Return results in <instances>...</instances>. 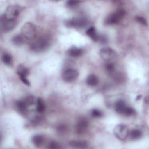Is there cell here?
I'll use <instances>...</instances> for the list:
<instances>
[{
	"label": "cell",
	"instance_id": "1",
	"mask_svg": "<svg viewBox=\"0 0 149 149\" xmlns=\"http://www.w3.org/2000/svg\"><path fill=\"white\" fill-rule=\"evenodd\" d=\"M21 34L27 41L32 40L36 36V27L32 23L27 22L22 27Z\"/></svg>",
	"mask_w": 149,
	"mask_h": 149
},
{
	"label": "cell",
	"instance_id": "2",
	"mask_svg": "<svg viewBox=\"0 0 149 149\" xmlns=\"http://www.w3.org/2000/svg\"><path fill=\"white\" fill-rule=\"evenodd\" d=\"M115 111L120 114L125 116H132L135 113V110L132 107L128 106L126 102L122 100H119L116 102L115 105Z\"/></svg>",
	"mask_w": 149,
	"mask_h": 149
},
{
	"label": "cell",
	"instance_id": "3",
	"mask_svg": "<svg viewBox=\"0 0 149 149\" xmlns=\"http://www.w3.org/2000/svg\"><path fill=\"white\" fill-rule=\"evenodd\" d=\"M23 10V7L18 5H12L7 7L2 16L9 20H16Z\"/></svg>",
	"mask_w": 149,
	"mask_h": 149
},
{
	"label": "cell",
	"instance_id": "4",
	"mask_svg": "<svg viewBox=\"0 0 149 149\" xmlns=\"http://www.w3.org/2000/svg\"><path fill=\"white\" fill-rule=\"evenodd\" d=\"M50 42L47 37H41L35 41L30 46L32 51L36 52H40L45 51L49 46Z\"/></svg>",
	"mask_w": 149,
	"mask_h": 149
},
{
	"label": "cell",
	"instance_id": "5",
	"mask_svg": "<svg viewBox=\"0 0 149 149\" xmlns=\"http://www.w3.org/2000/svg\"><path fill=\"white\" fill-rule=\"evenodd\" d=\"M125 15L126 12L123 9H118L108 16L105 19V23L109 25L117 24L122 20Z\"/></svg>",
	"mask_w": 149,
	"mask_h": 149
},
{
	"label": "cell",
	"instance_id": "6",
	"mask_svg": "<svg viewBox=\"0 0 149 149\" xmlns=\"http://www.w3.org/2000/svg\"><path fill=\"white\" fill-rule=\"evenodd\" d=\"M113 134L119 140H124L129 136V131L125 125L119 124L115 127L113 129Z\"/></svg>",
	"mask_w": 149,
	"mask_h": 149
},
{
	"label": "cell",
	"instance_id": "7",
	"mask_svg": "<svg viewBox=\"0 0 149 149\" xmlns=\"http://www.w3.org/2000/svg\"><path fill=\"white\" fill-rule=\"evenodd\" d=\"M1 29L4 33H8L12 30L16 26V20H9L4 17L2 15L1 17Z\"/></svg>",
	"mask_w": 149,
	"mask_h": 149
},
{
	"label": "cell",
	"instance_id": "8",
	"mask_svg": "<svg viewBox=\"0 0 149 149\" xmlns=\"http://www.w3.org/2000/svg\"><path fill=\"white\" fill-rule=\"evenodd\" d=\"M100 55L102 59L107 62H111L115 59L116 54L113 49L109 47L102 48L100 51Z\"/></svg>",
	"mask_w": 149,
	"mask_h": 149
},
{
	"label": "cell",
	"instance_id": "9",
	"mask_svg": "<svg viewBox=\"0 0 149 149\" xmlns=\"http://www.w3.org/2000/svg\"><path fill=\"white\" fill-rule=\"evenodd\" d=\"M79 76L78 72L74 69L69 68L65 70L62 75L63 81L67 83H70L75 80Z\"/></svg>",
	"mask_w": 149,
	"mask_h": 149
},
{
	"label": "cell",
	"instance_id": "10",
	"mask_svg": "<svg viewBox=\"0 0 149 149\" xmlns=\"http://www.w3.org/2000/svg\"><path fill=\"white\" fill-rule=\"evenodd\" d=\"M69 26L73 27H85L87 24V20L84 18H74L69 20L66 23Z\"/></svg>",
	"mask_w": 149,
	"mask_h": 149
},
{
	"label": "cell",
	"instance_id": "11",
	"mask_svg": "<svg viewBox=\"0 0 149 149\" xmlns=\"http://www.w3.org/2000/svg\"><path fill=\"white\" fill-rule=\"evenodd\" d=\"M87 127H88V122L84 118L80 119L77 121L75 126L76 131L79 134H82L84 133V132L86 131V130L87 129Z\"/></svg>",
	"mask_w": 149,
	"mask_h": 149
},
{
	"label": "cell",
	"instance_id": "12",
	"mask_svg": "<svg viewBox=\"0 0 149 149\" xmlns=\"http://www.w3.org/2000/svg\"><path fill=\"white\" fill-rule=\"evenodd\" d=\"M16 108L19 112L24 115L27 113L28 106L24 100H19L16 102Z\"/></svg>",
	"mask_w": 149,
	"mask_h": 149
},
{
	"label": "cell",
	"instance_id": "13",
	"mask_svg": "<svg viewBox=\"0 0 149 149\" xmlns=\"http://www.w3.org/2000/svg\"><path fill=\"white\" fill-rule=\"evenodd\" d=\"M83 49L80 48L76 47H72L68 51V54L73 58H77L81 56L83 54Z\"/></svg>",
	"mask_w": 149,
	"mask_h": 149
},
{
	"label": "cell",
	"instance_id": "14",
	"mask_svg": "<svg viewBox=\"0 0 149 149\" xmlns=\"http://www.w3.org/2000/svg\"><path fill=\"white\" fill-rule=\"evenodd\" d=\"M86 33L88 36L90 37V38H91L95 42H97L99 39V37L97 33L95 27L93 26H91L90 28H88L86 31Z\"/></svg>",
	"mask_w": 149,
	"mask_h": 149
},
{
	"label": "cell",
	"instance_id": "15",
	"mask_svg": "<svg viewBox=\"0 0 149 149\" xmlns=\"http://www.w3.org/2000/svg\"><path fill=\"white\" fill-rule=\"evenodd\" d=\"M99 80L98 77L94 74H90L87 79H86V83L87 84L90 86H95L98 84Z\"/></svg>",
	"mask_w": 149,
	"mask_h": 149
},
{
	"label": "cell",
	"instance_id": "16",
	"mask_svg": "<svg viewBox=\"0 0 149 149\" xmlns=\"http://www.w3.org/2000/svg\"><path fill=\"white\" fill-rule=\"evenodd\" d=\"M32 142L36 147H40L43 144L44 142V138L42 135L36 134L32 137Z\"/></svg>",
	"mask_w": 149,
	"mask_h": 149
},
{
	"label": "cell",
	"instance_id": "17",
	"mask_svg": "<svg viewBox=\"0 0 149 149\" xmlns=\"http://www.w3.org/2000/svg\"><path fill=\"white\" fill-rule=\"evenodd\" d=\"M69 145L74 148H83L87 147V143L84 140H72L69 142Z\"/></svg>",
	"mask_w": 149,
	"mask_h": 149
},
{
	"label": "cell",
	"instance_id": "18",
	"mask_svg": "<svg viewBox=\"0 0 149 149\" xmlns=\"http://www.w3.org/2000/svg\"><path fill=\"white\" fill-rule=\"evenodd\" d=\"M12 42L13 44H15V45H22L23 44H24L26 42H27V41L25 39V38L21 34H17L15 36L12 40Z\"/></svg>",
	"mask_w": 149,
	"mask_h": 149
},
{
	"label": "cell",
	"instance_id": "19",
	"mask_svg": "<svg viewBox=\"0 0 149 149\" xmlns=\"http://www.w3.org/2000/svg\"><path fill=\"white\" fill-rule=\"evenodd\" d=\"M45 104L44 101L41 98H38L36 101V111L39 113H42L45 110Z\"/></svg>",
	"mask_w": 149,
	"mask_h": 149
},
{
	"label": "cell",
	"instance_id": "20",
	"mask_svg": "<svg viewBox=\"0 0 149 149\" xmlns=\"http://www.w3.org/2000/svg\"><path fill=\"white\" fill-rule=\"evenodd\" d=\"M2 61L4 64L9 66L12 63V57L8 53H4L2 56Z\"/></svg>",
	"mask_w": 149,
	"mask_h": 149
},
{
	"label": "cell",
	"instance_id": "21",
	"mask_svg": "<svg viewBox=\"0 0 149 149\" xmlns=\"http://www.w3.org/2000/svg\"><path fill=\"white\" fill-rule=\"evenodd\" d=\"M129 135L130 136V137L132 139L136 140V139H138L141 137V136L142 135V133L140 130L134 129L130 131V132H129Z\"/></svg>",
	"mask_w": 149,
	"mask_h": 149
},
{
	"label": "cell",
	"instance_id": "22",
	"mask_svg": "<svg viewBox=\"0 0 149 149\" xmlns=\"http://www.w3.org/2000/svg\"><path fill=\"white\" fill-rule=\"evenodd\" d=\"M105 69L107 70V72L109 73H113V72L115 70V66L113 65V63L111 62H107V63H106L105 65Z\"/></svg>",
	"mask_w": 149,
	"mask_h": 149
},
{
	"label": "cell",
	"instance_id": "23",
	"mask_svg": "<svg viewBox=\"0 0 149 149\" xmlns=\"http://www.w3.org/2000/svg\"><path fill=\"white\" fill-rule=\"evenodd\" d=\"M18 76H19L20 77V80L24 84H26V86H30V81H29V80L27 79V76L26 75H24V74H17Z\"/></svg>",
	"mask_w": 149,
	"mask_h": 149
},
{
	"label": "cell",
	"instance_id": "24",
	"mask_svg": "<svg viewBox=\"0 0 149 149\" xmlns=\"http://www.w3.org/2000/svg\"><path fill=\"white\" fill-rule=\"evenodd\" d=\"M91 115L94 118H100L102 116V113L98 109H94L91 111Z\"/></svg>",
	"mask_w": 149,
	"mask_h": 149
},
{
	"label": "cell",
	"instance_id": "25",
	"mask_svg": "<svg viewBox=\"0 0 149 149\" xmlns=\"http://www.w3.org/2000/svg\"><path fill=\"white\" fill-rule=\"evenodd\" d=\"M24 100L28 107L32 105L34 102V98L33 96H31V95L27 97Z\"/></svg>",
	"mask_w": 149,
	"mask_h": 149
},
{
	"label": "cell",
	"instance_id": "26",
	"mask_svg": "<svg viewBox=\"0 0 149 149\" xmlns=\"http://www.w3.org/2000/svg\"><path fill=\"white\" fill-rule=\"evenodd\" d=\"M49 148H53V149H56V148H61V146L59 145L58 143H57L55 141H51L48 144V146L47 147Z\"/></svg>",
	"mask_w": 149,
	"mask_h": 149
},
{
	"label": "cell",
	"instance_id": "27",
	"mask_svg": "<svg viewBox=\"0 0 149 149\" xmlns=\"http://www.w3.org/2000/svg\"><path fill=\"white\" fill-rule=\"evenodd\" d=\"M136 20L140 24H143V26H147V22L146 20V19L141 16H136Z\"/></svg>",
	"mask_w": 149,
	"mask_h": 149
},
{
	"label": "cell",
	"instance_id": "28",
	"mask_svg": "<svg viewBox=\"0 0 149 149\" xmlns=\"http://www.w3.org/2000/svg\"><path fill=\"white\" fill-rule=\"evenodd\" d=\"M80 3V1H69L67 2V4L70 6H74Z\"/></svg>",
	"mask_w": 149,
	"mask_h": 149
}]
</instances>
